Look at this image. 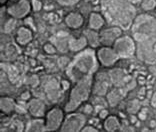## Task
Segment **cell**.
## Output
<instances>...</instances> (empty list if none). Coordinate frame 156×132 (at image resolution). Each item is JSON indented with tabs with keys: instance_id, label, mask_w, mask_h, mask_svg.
<instances>
[{
	"instance_id": "836d02e7",
	"label": "cell",
	"mask_w": 156,
	"mask_h": 132,
	"mask_svg": "<svg viewBox=\"0 0 156 132\" xmlns=\"http://www.w3.org/2000/svg\"><path fill=\"white\" fill-rule=\"evenodd\" d=\"M150 103H151V105L153 107H156V92H155V93H153V95H152Z\"/></svg>"
},
{
	"instance_id": "30bf717a",
	"label": "cell",
	"mask_w": 156,
	"mask_h": 132,
	"mask_svg": "<svg viewBox=\"0 0 156 132\" xmlns=\"http://www.w3.org/2000/svg\"><path fill=\"white\" fill-rule=\"evenodd\" d=\"M122 35V28L118 26L110 27L103 30L99 35L100 38V43L104 44L105 46H111L114 44L117 38H119Z\"/></svg>"
},
{
	"instance_id": "8d00e7d4",
	"label": "cell",
	"mask_w": 156,
	"mask_h": 132,
	"mask_svg": "<svg viewBox=\"0 0 156 132\" xmlns=\"http://www.w3.org/2000/svg\"><path fill=\"white\" fill-rule=\"evenodd\" d=\"M149 126L150 128H156V120H151Z\"/></svg>"
},
{
	"instance_id": "7402d4cb",
	"label": "cell",
	"mask_w": 156,
	"mask_h": 132,
	"mask_svg": "<svg viewBox=\"0 0 156 132\" xmlns=\"http://www.w3.org/2000/svg\"><path fill=\"white\" fill-rule=\"evenodd\" d=\"M107 88H108V84L105 80H100L97 82L96 87L93 86L92 87V90H94L95 94L98 95H104L106 92H107Z\"/></svg>"
},
{
	"instance_id": "7c38bea8",
	"label": "cell",
	"mask_w": 156,
	"mask_h": 132,
	"mask_svg": "<svg viewBox=\"0 0 156 132\" xmlns=\"http://www.w3.org/2000/svg\"><path fill=\"white\" fill-rule=\"evenodd\" d=\"M84 19L81 14L77 12H70L65 17V24L71 29H78L83 25Z\"/></svg>"
},
{
	"instance_id": "1f68e13d",
	"label": "cell",
	"mask_w": 156,
	"mask_h": 132,
	"mask_svg": "<svg viewBox=\"0 0 156 132\" xmlns=\"http://www.w3.org/2000/svg\"><path fill=\"white\" fill-rule=\"evenodd\" d=\"M81 131H84V132L85 131H98V129L96 127H93L92 125H87V126H84Z\"/></svg>"
},
{
	"instance_id": "277c9868",
	"label": "cell",
	"mask_w": 156,
	"mask_h": 132,
	"mask_svg": "<svg viewBox=\"0 0 156 132\" xmlns=\"http://www.w3.org/2000/svg\"><path fill=\"white\" fill-rule=\"evenodd\" d=\"M92 87H93L92 76H86L75 82V85L70 91L68 101L65 105V111L72 112L76 110L80 104L86 101L90 95Z\"/></svg>"
},
{
	"instance_id": "6da1fadb",
	"label": "cell",
	"mask_w": 156,
	"mask_h": 132,
	"mask_svg": "<svg viewBox=\"0 0 156 132\" xmlns=\"http://www.w3.org/2000/svg\"><path fill=\"white\" fill-rule=\"evenodd\" d=\"M101 7L105 20L122 29H129L135 20L134 4L126 0H102Z\"/></svg>"
},
{
	"instance_id": "2e32d148",
	"label": "cell",
	"mask_w": 156,
	"mask_h": 132,
	"mask_svg": "<svg viewBox=\"0 0 156 132\" xmlns=\"http://www.w3.org/2000/svg\"><path fill=\"white\" fill-rule=\"evenodd\" d=\"M0 106H1V111L7 114L12 112L17 105L15 104V101L12 98L7 97V96H3V97H1V101H0Z\"/></svg>"
},
{
	"instance_id": "83f0119b",
	"label": "cell",
	"mask_w": 156,
	"mask_h": 132,
	"mask_svg": "<svg viewBox=\"0 0 156 132\" xmlns=\"http://www.w3.org/2000/svg\"><path fill=\"white\" fill-rule=\"evenodd\" d=\"M31 5H32L33 11H39L42 8V3L39 0H31Z\"/></svg>"
},
{
	"instance_id": "ffe728a7",
	"label": "cell",
	"mask_w": 156,
	"mask_h": 132,
	"mask_svg": "<svg viewBox=\"0 0 156 132\" xmlns=\"http://www.w3.org/2000/svg\"><path fill=\"white\" fill-rule=\"evenodd\" d=\"M53 44L61 52H67L69 49V40H65V36H57Z\"/></svg>"
},
{
	"instance_id": "ac0fdd59",
	"label": "cell",
	"mask_w": 156,
	"mask_h": 132,
	"mask_svg": "<svg viewBox=\"0 0 156 132\" xmlns=\"http://www.w3.org/2000/svg\"><path fill=\"white\" fill-rule=\"evenodd\" d=\"M45 130H46L45 120H42L41 117L40 118H36L35 117V119L30 121L26 127V131H45Z\"/></svg>"
},
{
	"instance_id": "4dcf8cb0",
	"label": "cell",
	"mask_w": 156,
	"mask_h": 132,
	"mask_svg": "<svg viewBox=\"0 0 156 132\" xmlns=\"http://www.w3.org/2000/svg\"><path fill=\"white\" fill-rule=\"evenodd\" d=\"M60 84H61L62 90H67V89L70 88V82L68 80H62Z\"/></svg>"
},
{
	"instance_id": "44dd1931",
	"label": "cell",
	"mask_w": 156,
	"mask_h": 132,
	"mask_svg": "<svg viewBox=\"0 0 156 132\" xmlns=\"http://www.w3.org/2000/svg\"><path fill=\"white\" fill-rule=\"evenodd\" d=\"M86 34H87L86 38H87V40L91 46H93L94 47V46L99 45V43H100V38H99L98 34L96 33V31L90 29L89 31L86 32Z\"/></svg>"
},
{
	"instance_id": "5b68a950",
	"label": "cell",
	"mask_w": 156,
	"mask_h": 132,
	"mask_svg": "<svg viewBox=\"0 0 156 132\" xmlns=\"http://www.w3.org/2000/svg\"><path fill=\"white\" fill-rule=\"evenodd\" d=\"M113 49L118 54L119 58H128L134 55L136 52V44L135 40L129 36H120L116 39L114 44L112 45Z\"/></svg>"
},
{
	"instance_id": "d4e9b609",
	"label": "cell",
	"mask_w": 156,
	"mask_h": 132,
	"mask_svg": "<svg viewBox=\"0 0 156 132\" xmlns=\"http://www.w3.org/2000/svg\"><path fill=\"white\" fill-rule=\"evenodd\" d=\"M58 2V4L62 5V6H66V7H69V6H74L76 5L80 0H56Z\"/></svg>"
},
{
	"instance_id": "484cf974",
	"label": "cell",
	"mask_w": 156,
	"mask_h": 132,
	"mask_svg": "<svg viewBox=\"0 0 156 132\" xmlns=\"http://www.w3.org/2000/svg\"><path fill=\"white\" fill-rule=\"evenodd\" d=\"M70 59L67 58V57H60V58L58 59V65L59 67H61V68H67V67L69 66L70 64Z\"/></svg>"
},
{
	"instance_id": "7a4b0ae2",
	"label": "cell",
	"mask_w": 156,
	"mask_h": 132,
	"mask_svg": "<svg viewBox=\"0 0 156 132\" xmlns=\"http://www.w3.org/2000/svg\"><path fill=\"white\" fill-rule=\"evenodd\" d=\"M99 60L97 53L92 48L84 49L74 57L66 68V73L74 83L86 76H93L98 70Z\"/></svg>"
},
{
	"instance_id": "e0dca14e",
	"label": "cell",
	"mask_w": 156,
	"mask_h": 132,
	"mask_svg": "<svg viewBox=\"0 0 156 132\" xmlns=\"http://www.w3.org/2000/svg\"><path fill=\"white\" fill-rule=\"evenodd\" d=\"M104 129L107 131H117L119 130L121 126H120V122L116 116H107L104 119Z\"/></svg>"
},
{
	"instance_id": "8fae6325",
	"label": "cell",
	"mask_w": 156,
	"mask_h": 132,
	"mask_svg": "<svg viewBox=\"0 0 156 132\" xmlns=\"http://www.w3.org/2000/svg\"><path fill=\"white\" fill-rule=\"evenodd\" d=\"M28 111L30 112V114L33 117H36V118H40L44 115L45 113V104L44 102L40 100V99L37 98H33L31 99L28 103Z\"/></svg>"
},
{
	"instance_id": "ba28073f",
	"label": "cell",
	"mask_w": 156,
	"mask_h": 132,
	"mask_svg": "<svg viewBox=\"0 0 156 132\" xmlns=\"http://www.w3.org/2000/svg\"><path fill=\"white\" fill-rule=\"evenodd\" d=\"M32 9L29 0H18L17 2L9 5L6 8V13L15 19H21L26 17Z\"/></svg>"
},
{
	"instance_id": "d6a6232c",
	"label": "cell",
	"mask_w": 156,
	"mask_h": 132,
	"mask_svg": "<svg viewBox=\"0 0 156 132\" xmlns=\"http://www.w3.org/2000/svg\"><path fill=\"white\" fill-rule=\"evenodd\" d=\"M92 112H93V107L91 105L88 104L84 107V114H91Z\"/></svg>"
},
{
	"instance_id": "d590c367",
	"label": "cell",
	"mask_w": 156,
	"mask_h": 132,
	"mask_svg": "<svg viewBox=\"0 0 156 132\" xmlns=\"http://www.w3.org/2000/svg\"><path fill=\"white\" fill-rule=\"evenodd\" d=\"M126 1H128L130 3H132V4H138V3H141L142 2V0H126Z\"/></svg>"
},
{
	"instance_id": "d6986e66",
	"label": "cell",
	"mask_w": 156,
	"mask_h": 132,
	"mask_svg": "<svg viewBox=\"0 0 156 132\" xmlns=\"http://www.w3.org/2000/svg\"><path fill=\"white\" fill-rule=\"evenodd\" d=\"M46 92H47V95H48V98L50 99L51 101H55V100H58V97H59V89L56 82L53 80L51 82H49L46 86Z\"/></svg>"
},
{
	"instance_id": "603a6c76",
	"label": "cell",
	"mask_w": 156,
	"mask_h": 132,
	"mask_svg": "<svg viewBox=\"0 0 156 132\" xmlns=\"http://www.w3.org/2000/svg\"><path fill=\"white\" fill-rule=\"evenodd\" d=\"M141 8L144 11H151L156 8V0H142L141 2Z\"/></svg>"
},
{
	"instance_id": "5bb4252c",
	"label": "cell",
	"mask_w": 156,
	"mask_h": 132,
	"mask_svg": "<svg viewBox=\"0 0 156 132\" xmlns=\"http://www.w3.org/2000/svg\"><path fill=\"white\" fill-rule=\"evenodd\" d=\"M105 24V18L100 13L92 12L89 16V29L98 31L100 30Z\"/></svg>"
},
{
	"instance_id": "cb8c5ba5",
	"label": "cell",
	"mask_w": 156,
	"mask_h": 132,
	"mask_svg": "<svg viewBox=\"0 0 156 132\" xmlns=\"http://www.w3.org/2000/svg\"><path fill=\"white\" fill-rule=\"evenodd\" d=\"M140 108V103L138 100H133V101H130L129 104H128V112L130 113H136L138 110Z\"/></svg>"
},
{
	"instance_id": "9c48e42d",
	"label": "cell",
	"mask_w": 156,
	"mask_h": 132,
	"mask_svg": "<svg viewBox=\"0 0 156 132\" xmlns=\"http://www.w3.org/2000/svg\"><path fill=\"white\" fill-rule=\"evenodd\" d=\"M97 53V58L102 65L105 67H110L114 64L117 60L119 59L118 54L115 52V50L111 48L110 46H105V47L100 48L96 52Z\"/></svg>"
},
{
	"instance_id": "4316f807",
	"label": "cell",
	"mask_w": 156,
	"mask_h": 132,
	"mask_svg": "<svg viewBox=\"0 0 156 132\" xmlns=\"http://www.w3.org/2000/svg\"><path fill=\"white\" fill-rule=\"evenodd\" d=\"M43 49L46 53H48V54H54V53L56 52V50H57V48L55 47V45L51 44V43H46L44 45Z\"/></svg>"
},
{
	"instance_id": "f1b7e54d",
	"label": "cell",
	"mask_w": 156,
	"mask_h": 132,
	"mask_svg": "<svg viewBox=\"0 0 156 132\" xmlns=\"http://www.w3.org/2000/svg\"><path fill=\"white\" fill-rule=\"evenodd\" d=\"M108 115H109V112H108L107 109L103 108L102 110H100V111H99V117H100L101 119H105Z\"/></svg>"
},
{
	"instance_id": "3957f363",
	"label": "cell",
	"mask_w": 156,
	"mask_h": 132,
	"mask_svg": "<svg viewBox=\"0 0 156 132\" xmlns=\"http://www.w3.org/2000/svg\"><path fill=\"white\" fill-rule=\"evenodd\" d=\"M133 39L135 42L156 41V18L142 14L136 17L133 22Z\"/></svg>"
},
{
	"instance_id": "52a82bcc",
	"label": "cell",
	"mask_w": 156,
	"mask_h": 132,
	"mask_svg": "<svg viewBox=\"0 0 156 132\" xmlns=\"http://www.w3.org/2000/svg\"><path fill=\"white\" fill-rule=\"evenodd\" d=\"M86 117L81 113H70L65 116L63 124L60 130L61 131H80L85 126Z\"/></svg>"
},
{
	"instance_id": "f35d334b",
	"label": "cell",
	"mask_w": 156,
	"mask_h": 132,
	"mask_svg": "<svg viewBox=\"0 0 156 132\" xmlns=\"http://www.w3.org/2000/svg\"><path fill=\"white\" fill-rule=\"evenodd\" d=\"M155 9H156V8H155Z\"/></svg>"
},
{
	"instance_id": "74e56055",
	"label": "cell",
	"mask_w": 156,
	"mask_h": 132,
	"mask_svg": "<svg viewBox=\"0 0 156 132\" xmlns=\"http://www.w3.org/2000/svg\"><path fill=\"white\" fill-rule=\"evenodd\" d=\"M0 1H1V4H2V5H5L6 3H7V1H8V0H0Z\"/></svg>"
},
{
	"instance_id": "e575fe53",
	"label": "cell",
	"mask_w": 156,
	"mask_h": 132,
	"mask_svg": "<svg viewBox=\"0 0 156 132\" xmlns=\"http://www.w3.org/2000/svg\"><path fill=\"white\" fill-rule=\"evenodd\" d=\"M29 97H30V93H29V92H26V94L23 93L22 95H21V98L24 99V100H27V99H29Z\"/></svg>"
},
{
	"instance_id": "4fadbf2b",
	"label": "cell",
	"mask_w": 156,
	"mask_h": 132,
	"mask_svg": "<svg viewBox=\"0 0 156 132\" xmlns=\"http://www.w3.org/2000/svg\"><path fill=\"white\" fill-rule=\"evenodd\" d=\"M32 31H31L28 27H19L16 33V42L20 45H26L32 40Z\"/></svg>"
},
{
	"instance_id": "8992f818",
	"label": "cell",
	"mask_w": 156,
	"mask_h": 132,
	"mask_svg": "<svg viewBox=\"0 0 156 132\" xmlns=\"http://www.w3.org/2000/svg\"><path fill=\"white\" fill-rule=\"evenodd\" d=\"M65 119L64 110L60 107H53L45 114V126L46 130L55 131L60 130L63 121Z\"/></svg>"
},
{
	"instance_id": "f546056e",
	"label": "cell",
	"mask_w": 156,
	"mask_h": 132,
	"mask_svg": "<svg viewBox=\"0 0 156 132\" xmlns=\"http://www.w3.org/2000/svg\"><path fill=\"white\" fill-rule=\"evenodd\" d=\"M146 114H147V111L146 109H142L141 111L138 112V118H139L140 120H145L146 119Z\"/></svg>"
},
{
	"instance_id": "9a60e30c",
	"label": "cell",
	"mask_w": 156,
	"mask_h": 132,
	"mask_svg": "<svg viewBox=\"0 0 156 132\" xmlns=\"http://www.w3.org/2000/svg\"><path fill=\"white\" fill-rule=\"evenodd\" d=\"M87 43H88V40H87L86 36H83L81 38H78V39H74V38L70 39L69 40V49L74 52L81 51L85 48V46L87 45Z\"/></svg>"
}]
</instances>
